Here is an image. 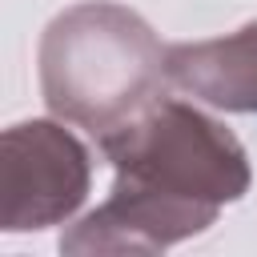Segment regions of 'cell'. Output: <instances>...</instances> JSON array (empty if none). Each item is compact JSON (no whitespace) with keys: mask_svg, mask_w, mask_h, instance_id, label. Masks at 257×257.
<instances>
[{"mask_svg":"<svg viewBox=\"0 0 257 257\" xmlns=\"http://www.w3.org/2000/svg\"><path fill=\"white\" fill-rule=\"evenodd\" d=\"M169 80L217 108L257 112V24L221 40L173 44Z\"/></svg>","mask_w":257,"mask_h":257,"instance_id":"277c9868","label":"cell"},{"mask_svg":"<svg viewBox=\"0 0 257 257\" xmlns=\"http://www.w3.org/2000/svg\"><path fill=\"white\" fill-rule=\"evenodd\" d=\"M100 149L116 165L112 197L84 221L96 229H149L153 245H169L181 233H197L213 221L221 201H233L249 185L245 149L217 120L197 108L157 96L128 124L100 137Z\"/></svg>","mask_w":257,"mask_h":257,"instance_id":"6da1fadb","label":"cell"},{"mask_svg":"<svg viewBox=\"0 0 257 257\" xmlns=\"http://www.w3.org/2000/svg\"><path fill=\"white\" fill-rule=\"evenodd\" d=\"M84 149L56 124L32 120L4 137V217L12 229L48 225L72 213L84 197Z\"/></svg>","mask_w":257,"mask_h":257,"instance_id":"3957f363","label":"cell"},{"mask_svg":"<svg viewBox=\"0 0 257 257\" xmlns=\"http://www.w3.org/2000/svg\"><path fill=\"white\" fill-rule=\"evenodd\" d=\"M169 48L120 4H76L40 40V84L52 112L108 137L161 96Z\"/></svg>","mask_w":257,"mask_h":257,"instance_id":"7a4b0ae2","label":"cell"}]
</instances>
